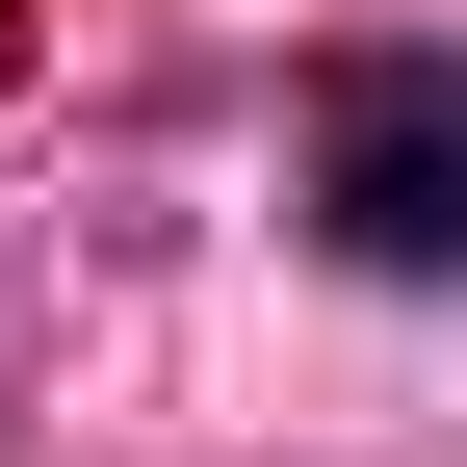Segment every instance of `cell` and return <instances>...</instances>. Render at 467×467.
<instances>
[{"mask_svg":"<svg viewBox=\"0 0 467 467\" xmlns=\"http://www.w3.org/2000/svg\"><path fill=\"white\" fill-rule=\"evenodd\" d=\"M312 234L364 285H467V52H337L312 78Z\"/></svg>","mask_w":467,"mask_h":467,"instance_id":"1","label":"cell"}]
</instances>
